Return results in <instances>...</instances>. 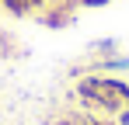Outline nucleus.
Segmentation results:
<instances>
[{
    "label": "nucleus",
    "instance_id": "nucleus-1",
    "mask_svg": "<svg viewBox=\"0 0 129 125\" xmlns=\"http://www.w3.org/2000/svg\"><path fill=\"white\" fill-rule=\"evenodd\" d=\"M77 101L84 104L91 115H119L129 108V83L112 73H87L73 87Z\"/></svg>",
    "mask_w": 129,
    "mask_h": 125
},
{
    "label": "nucleus",
    "instance_id": "nucleus-2",
    "mask_svg": "<svg viewBox=\"0 0 129 125\" xmlns=\"http://www.w3.org/2000/svg\"><path fill=\"white\" fill-rule=\"evenodd\" d=\"M49 0H0V7L7 11V14H14V18H28V14H35V11H42Z\"/></svg>",
    "mask_w": 129,
    "mask_h": 125
}]
</instances>
